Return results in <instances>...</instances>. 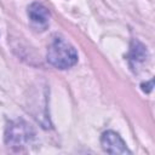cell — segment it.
Instances as JSON below:
<instances>
[{
	"instance_id": "cell-1",
	"label": "cell",
	"mask_w": 155,
	"mask_h": 155,
	"mask_svg": "<svg viewBox=\"0 0 155 155\" xmlns=\"http://www.w3.org/2000/svg\"><path fill=\"white\" fill-rule=\"evenodd\" d=\"M47 61L58 69H68L78 62V52L62 36H54L47 50Z\"/></svg>"
},
{
	"instance_id": "cell-2",
	"label": "cell",
	"mask_w": 155,
	"mask_h": 155,
	"mask_svg": "<svg viewBox=\"0 0 155 155\" xmlns=\"http://www.w3.org/2000/svg\"><path fill=\"white\" fill-rule=\"evenodd\" d=\"M31 137L33 131L30 126L22 120H17L7 126L5 133V142L6 144H8V147H22L27 144Z\"/></svg>"
},
{
	"instance_id": "cell-3",
	"label": "cell",
	"mask_w": 155,
	"mask_h": 155,
	"mask_svg": "<svg viewBox=\"0 0 155 155\" xmlns=\"http://www.w3.org/2000/svg\"><path fill=\"white\" fill-rule=\"evenodd\" d=\"M101 144L103 149L109 154H119V155L130 154V150L127 149L122 138L114 131L104 132L101 138Z\"/></svg>"
},
{
	"instance_id": "cell-4",
	"label": "cell",
	"mask_w": 155,
	"mask_h": 155,
	"mask_svg": "<svg viewBox=\"0 0 155 155\" xmlns=\"http://www.w3.org/2000/svg\"><path fill=\"white\" fill-rule=\"evenodd\" d=\"M28 17L36 27L45 28L50 21V12L42 4L33 2L28 6Z\"/></svg>"
}]
</instances>
